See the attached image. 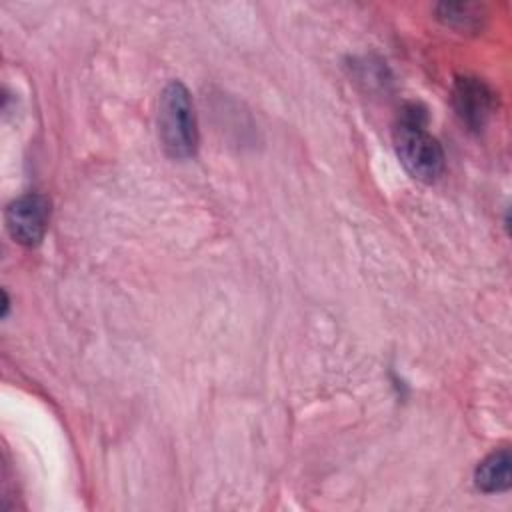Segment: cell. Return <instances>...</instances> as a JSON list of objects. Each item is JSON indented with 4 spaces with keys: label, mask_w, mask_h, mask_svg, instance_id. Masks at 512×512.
<instances>
[{
    "label": "cell",
    "mask_w": 512,
    "mask_h": 512,
    "mask_svg": "<svg viewBox=\"0 0 512 512\" xmlns=\"http://www.w3.org/2000/svg\"><path fill=\"white\" fill-rule=\"evenodd\" d=\"M438 18L444 20L450 26L468 28L474 22H478V10L474 4H462V2H444L438 6Z\"/></svg>",
    "instance_id": "8992f818"
},
{
    "label": "cell",
    "mask_w": 512,
    "mask_h": 512,
    "mask_svg": "<svg viewBox=\"0 0 512 512\" xmlns=\"http://www.w3.org/2000/svg\"><path fill=\"white\" fill-rule=\"evenodd\" d=\"M454 108L460 120L472 128L480 130L492 112V92L478 78H460L454 86Z\"/></svg>",
    "instance_id": "277c9868"
},
{
    "label": "cell",
    "mask_w": 512,
    "mask_h": 512,
    "mask_svg": "<svg viewBox=\"0 0 512 512\" xmlns=\"http://www.w3.org/2000/svg\"><path fill=\"white\" fill-rule=\"evenodd\" d=\"M474 482L482 492H504L512 482V458L508 450H498L486 456L476 472Z\"/></svg>",
    "instance_id": "5b68a950"
},
{
    "label": "cell",
    "mask_w": 512,
    "mask_h": 512,
    "mask_svg": "<svg viewBox=\"0 0 512 512\" xmlns=\"http://www.w3.org/2000/svg\"><path fill=\"white\" fill-rule=\"evenodd\" d=\"M6 228L10 236L24 246H36L48 228L50 202L42 194H24L6 208Z\"/></svg>",
    "instance_id": "3957f363"
},
{
    "label": "cell",
    "mask_w": 512,
    "mask_h": 512,
    "mask_svg": "<svg viewBox=\"0 0 512 512\" xmlns=\"http://www.w3.org/2000/svg\"><path fill=\"white\" fill-rule=\"evenodd\" d=\"M394 148L404 168L422 182L436 180L444 170L440 142L426 130V112L408 104L394 128Z\"/></svg>",
    "instance_id": "6da1fadb"
},
{
    "label": "cell",
    "mask_w": 512,
    "mask_h": 512,
    "mask_svg": "<svg viewBox=\"0 0 512 512\" xmlns=\"http://www.w3.org/2000/svg\"><path fill=\"white\" fill-rule=\"evenodd\" d=\"M158 136L172 158H190L198 146L194 104L178 80L164 86L158 100Z\"/></svg>",
    "instance_id": "7a4b0ae2"
}]
</instances>
